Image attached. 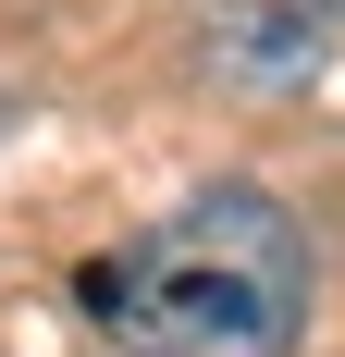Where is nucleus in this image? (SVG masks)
<instances>
[{"label": "nucleus", "mask_w": 345, "mask_h": 357, "mask_svg": "<svg viewBox=\"0 0 345 357\" xmlns=\"http://www.w3.org/2000/svg\"><path fill=\"white\" fill-rule=\"evenodd\" d=\"M321 13H345V0H321Z\"/></svg>", "instance_id": "3"}, {"label": "nucleus", "mask_w": 345, "mask_h": 357, "mask_svg": "<svg viewBox=\"0 0 345 357\" xmlns=\"http://www.w3.org/2000/svg\"><path fill=\"white\" fill-rule=\"evenodd\" d=\"M321 62H333L321 0H210L198 13V74L235 99H309Z\"/></svg>", "instance_id": "2"}, {"label": "nucleus", "mask_w": 345, "mask_h": 357, "mask_svg": "<svg viewBox=\"0 0 345 357\" xmlns=\"http://www.w3.org/2000/svg\"><path fill=\"white\" fill-rule=\"evenodd\" d=\"M87 321L124 357H296L309 333V234L259 185H210L136 247L87 259Z\"/></svg>", "instance_id": "1"}]
</instances>
